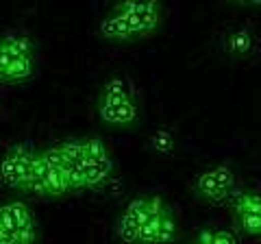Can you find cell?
<instances>
[{
    "label": "cell",
    "instance_id": "18",
    "mask_svg": "<svg viewBox=\"0 0 261 244\" xmlns=\"http://www.w3.org/2000/svg\"><path fill=\"white\" fill-rule=\"evenodd\" d=\"M42 155H44L46 164H48V168H50V170H61V173H65V170L70 168V164L65 161V157H63V153H61L59 146H55V149L44 151Z\"/></svg>",
    "mask_w": 261,
    "mask_h": 244
},
{
    "label": "cell",
    "instance_id": "10",
    "mask_svg": "<svg viewBox=\"0 0 261 244\" xmlns=\"http://www.w3.org/2000/svg\"><path fill=\"white\" fill-rule=\"evenodd\" d=\"M140 229H142V223L130 218L126 214H122L118 218V225H116V233L122 242L126 244H133V242H140Z\"/></svg>",
    "mask_w": 261,
    "mask_h": 244
},
{
    "label": "cell",
    "instance_id": "26",
    "mask_svg": "<svg viewBox=\"0 0 261 244\" xmlns=\"http://www.w3.org/2000/svg\"><path fill=\"white\" fill-rule=\"evenodd\" d=\"M214 244H238V238L231 231H216Z\"/></svg>",
    "mask_w": 261,
    "mask_h": 244
},
{
    "label": "cell",
    "instance_id": "16",
    "mask_svg": "<svg viewBox=\"0 0 261 244\" xmlns=\"http://www.w3.org/2000/svg\"><path fill=\"white\" fill-rule=\"evenodd\" d=\"M150 144H152L154 151L161 153V155H168V153L174 151V137L170 135V131H166V129H159V131L152 135Z\"/></svg>",
    "mask_w": 261,
    "mask_h": 244
},
{
    "label": "cell",
    "instance_id": "20",
    "mask_svg": "<svg viewBox=\"0 0 261 244\" xmlns=\"http://www.w3.org/2000/svg\"><path fill=\"white\" fill-rule=\"evenodd\" d=\"M235 209L261 211V194H259V192H246V194H240L238 201H235Z\"/></svg>",
    "mask_w": 261,
    "mask_h": 244
},
{
    "label": "cell",
    "instance_id": "14",
    "mask_svg": "<svg viewBox=\"0 0 261 244\" xmlns=\"http://www.w3.org/2000/svg\"><path fill=\"white\" fill-rule=\"evenodd\" d=\"M105 157H109V151H107V146H105L102 140H98V137L85 140V159L89 164H96V161H100Z\"/></svg>",
    "mask_w": 261,
    "mask_h": 244
},
{
    "label": "cell",
    "instance_id": "6",
    "mask_svg": "<svg viewBox=\"0 0 261 244\" xmlns=\"http://www.w3.org/2000/svg\"><path fill=\"white\" fill-rule=\"evenodd\" d=\"M111 170H113L111 157H105V159H100V161H96V164H89V161H87L85 168H83L87 188H98L100 183H105V181L109 179Z\"/></svg>",
    "mask_w": 261,
    "mask_h": 244
},
{
    "label": "cell",
    "instance_id": "1",
    "mask_svg": "<svg viewBox=\"0 0 261 244\" xmlns=\"http://www.w3.org/2000/svg\"><path fill=\"white\" fill-rule=\"evenodd\" d=\"M235 188V173L228 166H216L196 179V192L207 201H222Z\"/></svg>",
    "mask_w": 261,
    "mask_h": 244
},
{
    "label": "cell",
    "instance_id": "2",
    "mask_svg": "<svg viewBox=\"0 0 261 244\" xmlns=\"http://www.w3.org/2000/svg\"><path fill=\"white\" fill-rule=\"evenodd\" d=\"M126 22H128L130 31H133L135 39L142 37V35H148L159 27V22H161V5L154 3V0H150V3H146L144 11L126 15Z\"/></svg>",
    "mask_w": 261,
    "mask_h": 244
},
{
    "label": "cell",
    "instance_id": "25",
    "mask_svg": "<svg viewBox=\"0 0 261 244\" xmlns=\"http://www.w3.org/2000/svg\"><path fill=\"white\" fill-rule=\"evenodd\" d=\"M37 238V231L35 229H18L15 231V242L18 244H33Z\"/></svg>",
    "mask_w": 261,
    "mask_h": 244
},
{
    "label": "cell",
    "instance_id": "23",
    "mask_svg": "<svg viewBox=\"0 0 261 244\" xmlns=\"http://www.w3.org/2000/svg\"><path fill=\"white\" fill-rule=\"evenodd\" d=\"M146 203H148V199H135V201H130L126 209H124V214L130 216V218H135V221H140L144 223V218H146Z\"/></svg>",
    "mask_w": 261,
    "mask_h": 244
},
{
    "label": "cell",
    "instance_id": "4",
    "mask_svg": "<svg viewBox=\"0 0 261 244\" xmlns=\"http://www.w3.org/2000/svg\"><path fill=\"white\" fill-rule=\"evenodd\" d=\"M130 101V94H128V83L124 79H111L107 85H105L102 94H100V103L98 107H118V105Z\"/></svg>",
    "mask_w": 261,
    "mask_h": 244
},
{
    "label": "cell",
    "instance_id": "28",
    "mask_svg": "<svg viewBox=\"0 0 261 244\" xmlns=\"http://www.w3.org/2000/svg\"><path fill=\"white\" fill-rule=\"evenodd\" d=\"M3 53H5V44H3V39H0V81L5 83V79H7V70L3 66Z\"/></svg>",
    "mask_w": 261,
    "mask_h": 244
},
{
    "label": "cell",
    "instance_id": "19",
    "mask_svg": "<svg viewBox=\"0 0 261 244\" xmlns=\"http://www.w3.org/2000/svg\"><path fill=\"white\" fill-rule=\"evenodd\" d=\"M174 229H176V225H174V218L170 211H166L163 214V221H161V227H159V235H157V244H170L174 240Z\"/></svg>",
    "mask_w": 261,
    "mask_h": 244
},
{
    "label": "cell",
    "instance_id": "13",
    "mask_svg": "<svg viewBox=\"0 0 261 244\" xmlns=\"http://www.w3.org/2000/svg\"><path fill=\"white\" fill-rule=\"evenodd\" d=\"M46 188H48L50 197H63V194H68L70 188H68V183H65V173H61V170H50L46 177Z\"/></svg>",
    "mask_w": 261,
    "mask_h": 244
},
{
    "label": "cell",
    "instance_id": "24",
    "mask_svg": "<svg viewBox=\"0 0 261 244\" xmlns=\"http://www.w3.org/2000/svg\"><path fill=\"white\" fill-rule=\"evenodd\" d=\"M0 229H5V231H18V223H15V216H13L11 205L0 207Z\"/></svg>",
    "mask_w": 261,
    "mask_h": 244
},
{
    "label": "cell",
    "instance_id": "22",
    "mask_svg": "<svg viewBox=\"0 0 261 244\" xmlns=\"http://www.w3.org/2000/svg\"><path fill=\"white\" fill-rule=\"evenodd\" d=\"M65 183H68L70 192H72V190H83V188H87L83 170H79V168H74V166H70L68 170H65Z\"/></svg>",
    "mask_w": 261,
    "mask_h": 244
},
{
    "label": "cell",
    "instance_id": "12",
    "mask_svg": "<svg viewBox=\"0 0 261 244\" xmlns=\"http://www.w3.org/2000/svg\"><path fill=\"white\" fill-rule=\"evenodd\" d=\"M33 77V59H13V63L7 68L5 83H20Z\"/></svg>",
    "mask_w": 261,
    "mask_h": 244
},
{
    "label": "cell",
    "instance_id": "3",
    "mask_svg": "<svg viewBox=\"0 0 261 244\" xmlns=\"http://www.w3.org/2000/svg\"><path fill=\"white\" fill-rule=\"evenodd\" d=\"M98 113L105 122L109 125H118V127H126V125H133L137 120V107L133 99L118 105V107H98Z\"/></svg>",
    "mask_w": 261,
    "mask_h": 244
},
{
    "label": "cell",
    "instance_id": "27",
    "mask_svg": "<svg viewBox=\"0 0 261 244\" xmlns=\"http://www.w3.org/2000/svg\"><path fill=\"white\" fill-rule=\"evenodd\" d=\"M214 235H216V229H202L196 244H214Z\"/></svg>",
    "mask_w": 261,
    "mask_h": 244
},
{
    "label": "cell",
    "instance_id": "21",
    "mask_svg": "<svg viewBox=\"0 0 261 244\" xmlns=\"http://www.w3.org/2000/svg\"><path fill=\"white\" fill-rule=\"evenodd\" d=\"M20 188L27 192V194H33V197H37V199L50 197V194H48V188H46V181H42V179H35V177L27 179V181H24Z\"/></svg>",
    "mask_w": 261,
    "mask_h": 244
},
{
    "label": "cell",
    "instance_id": "5",
    "mask_svg": "<svg viewBox=\"0 0 261 244\" xmlns=\"http://www.w3.org/2000/svg\"><path fill=\"white\" fill-rule=\"evenodd\" d=\"M98 31H100V35L107 37V39H135L126 18H122L118 13H109L107 18L100 22Z\"/></svg>",
    "mask_w": 261,
    "mask_h": 244
},
{
    "label": "cell",
    "instance_id": "17",
    "mask_svg": "<svg viewBox=\"0 0 261 244\" xmlns=\"http://www.w3.org/2000/svg\"><path fill=\"white\" fill-rule=\"evenodd\" d=\"M250 44H252V39H250L248 31H238V33H233L231 37H228V42H226L228 51L235 53V55H244L250 48Z\"/></svg>",
    "mask_w": 261,
    "mask_h": 244
},
{
    "label": "cell",
    "instance_id": "7",
    "mask_svg": "<svg viewBox=\"0 0 261 244\" xmlns=\"http://www.w3.org/2000/svg\"><path fill=\"white\" fill-rule=\"evenodd\" d=\"M59 149H61L63 157H65V161H68L70 166H74L79 170L85 168V164H87V159H85V140H68V142H63Z\"/></svg>",
    "mask_w": 261,
    "mask_h": 244
},
{
    "label": "cell",
    "instance_id": "9",
    "mask_svg": "<svg viewBox=\"0 0 261 244\" xmlns=\"http://www.w3.org/2000/svg\"><path fill=\"white\" fill-rule=\"evenodd\" d=\"M3 44L15 59H33V44L27 35H7Z\"/></svg>",
    "mask_w": 261,
    "mask_h": 244
},
{
    "label": "cell",
    "instance_id": "8",
    "mask_svg": "<svg viewBox=\"0 0 261 244\" xmlns=\"http://www.w3.org/2000/svg\"><path fill=\"white\" fill-rule=\"evenodd\" d=\"M0 179H3V183L9 185V188H20L22 181H24L20 166H18V159H15L11 153H7L5 159L0 161Z\"/></svg>",
    "mask_w": 261,
    "mask_h": 244
},
{
    "label": "cell",
    "instance_id": "15",
    "mask_svg": "<svg viewBox=\"0 0 261 244\" xmlns=\"http://www.w3.org/2000/svg\"><path fill=\"white\" fill-rule=\"evenodd\" d=\"M15 216V223H18V229H35V218H33L31 209L24 205V203H9Z\"/></svg>",
    "mask_w": 261,
    "mask_h": 244
},
{
    "label": "cell",
    "instance_id": "11",
    "mask_svg": "<svg viewBox=\"0 0 261 244\" xmlns=\"http://www.w3.org/2000/svg\"><path fill=\"white\" fill-rule=\"evenodd\" d=\"M238 223L244 233L248 235H261V211H250V209H235Z\"/></svg>",
    "mask_w": 261,
    "mask_h": 244
}]
</instances>
